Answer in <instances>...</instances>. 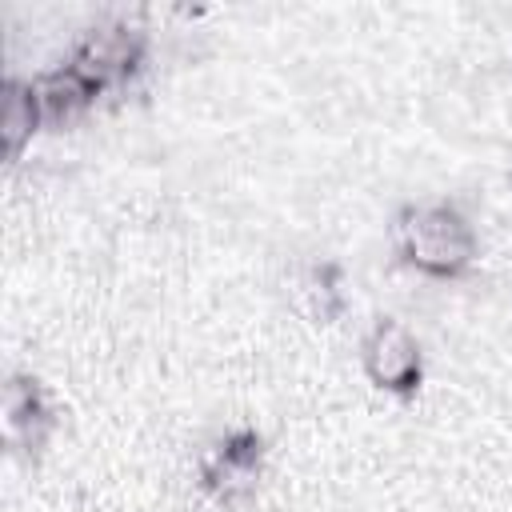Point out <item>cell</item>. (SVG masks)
<instances>
[{"label":"cell","instance_id":"7a4b0ae2","mask_svg":"<svg viewBox=\"0 0 512 512\" xmlns=\"http://www.w3.org/2000/svg\"><path fill=\"white\" fill-rule=\"evenodd\" d=\"M368 376L388 392H412L420 384V348L400 320H380L364 344Z\"/></svg>","mask_w":512,"mask_h":512},{"label":"cell","instance_id":"6da1fadb","mask_svg":"<svg viewBox=\"0 0 512 512\" xmlns=\"http://www.w3.org/2000/svg\"><path fill=\"white\" fill-rule=\"evenodd\" d=\"M400 256L428 276H460L476 260V236L452 204H416L396 220Z\"/></svg>","mask_w":512,"mask_h":512},{"label":"cell","instance_id":"277c9868","mask_svg":"<svg viewBox=\"0 0 512 512\" xmlns=\"http://www.w3.org/2000/svg\"><path fill=\"white\" fill-rule=\"evenodd\" d=\"M40 116H44V108H40L36 84H8L4 120H0V128H4V152H8V156H16V152L24 148V140L36 132Z\"/></svg>","mask_w":512,"mask_h":512},{"label":"cell","instance_id":"3957f363","mask_svg":"<svg viewBox=\"0 0 512 512\" xmlns=\"http://www.w3.org/2000/svg\"><path fill=\"white\" fill-rule=\"evenodd\" d=\"M256 468H260V436L256 432H236L208 456L204 480L220 496H236L256 480Z\"/></svg>","mask_w":512,"mask_h":512}]
</instances>
